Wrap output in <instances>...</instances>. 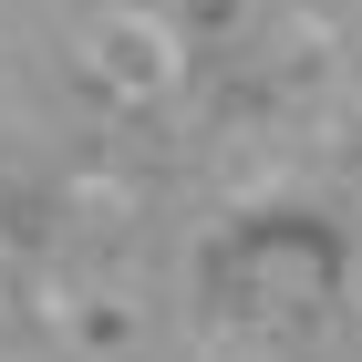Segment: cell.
Returning a JSON list of instances; mask_svg holds the SVG:
<instances>
[{"mask_svg": "<svg viewBox=\"0 0 362 362\" xmlns=\"http://www.w3.org/2000/svg\"><path fill=\"white\" fill-rule=\"evenodd\" d=\"M93 73H104L114 93H166L176 83V42H166V21H145V11H114L104 31H93Z\"/></svg>", "mask_w": 362, "mask_h": 362, "instance_id": "obj_1", "label": "cell"}]
</instances>
